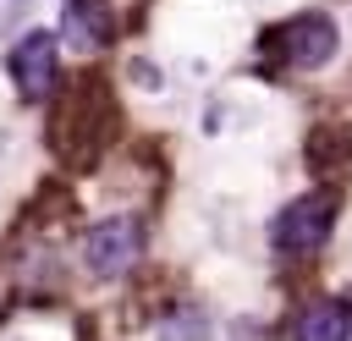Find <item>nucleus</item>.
Segmentation results:
<instances>
[{
	"mask_svg": "<svg viewBox=\"0 0 352 341\" xmlns=\"http://www.w3.org/2000/svg\"><path fill=\"white\" fill-rule=\"evenodd\" d=\"M330 220H336V198H324V192L292 198V204L275 214V248H286V253H314V248L330 236Z\"/></svg>",
	"mask_w": 352,
	"mask_h": 341,
	"instance_id": "f257e3e1",
	"label": "nucleus"
},
{
	"mask_svg": "<svg viewBox=\"0 0 352 341\" xmlns=\"http://www.w3.org/2000/svg\"><path fill=\"white\" fill-rule=\"evenodd\" d=\"M82 253H88V270H94V275H121V270H132L138 253H143V226L126 220V214H121V220H104V226L88 231Z\"/></svg>",
	"mask_w": 352,
	"mask_h": 341,
	"instance_id": "f03ea898",
	"label": "nucleus"
},
{
	"mask_svg": "<svg viewBox=\"0 0 352 341\" xmlns=\"http://www.w3.org/2000/svg\"><path fill=\"white\" fill-rule=\"evenodd\" d=\"M11 77H16L22 99H50V94H55V77H60L55 33H28V38L11 50Z\"/></svg>",
	"mask_w": 352,
	"mask_h": 341,
	"instance_id": "7ed1b4c3",
	"label": "nucleus"
},
{
	"mask_svg": "<svg viewBox=\"0 0 352 341\" xmlns=\"http://www.w3.org/2000/svg\"><path fill=\"white\" fill-rule=\"evenodd\" d=\"M336 44H341V33H336V22L319 16V11H302V16H292V22L280 28V55H286L292 66H302V72L324 66V60L336 55Z\"/></svg>",
	"mask_w": 352,
	"mask_h": 341,
	"instance_id": "20e7f679",
	"label": "nucleus"
},
{
	"mask_svg": "<svg viewBox=\"0 0 352 341\" xmlns=\"http://www.w3.org/2000/svg\"><path fill=\"white\" fill-rule=\"evenodd\" d=\"M297 341H352V314L341 302H319L297 319Z\"/></svg>",
	"mask_w": 352,
	"mask_h": 341,
	"instance_id": "39448f33",
	"label": "nucleus"
},
{
	"mask_svg": "<svg viewBox=\"0 0 352 341\" xmlns=\"http://www.w3.org/2000/svg\"><path fill=\"white\" fill-rule=\"evenodd\" d=\"M72 22H77V38H82V44H99V38L110 33V11H104L99 0H77V6H72Z\"/></svg>",
	"mask_w": 352,
	"mask_h": 341,
	"instance_id": "423d86ee",
	"label": "nucleus"
}]
</instances>
